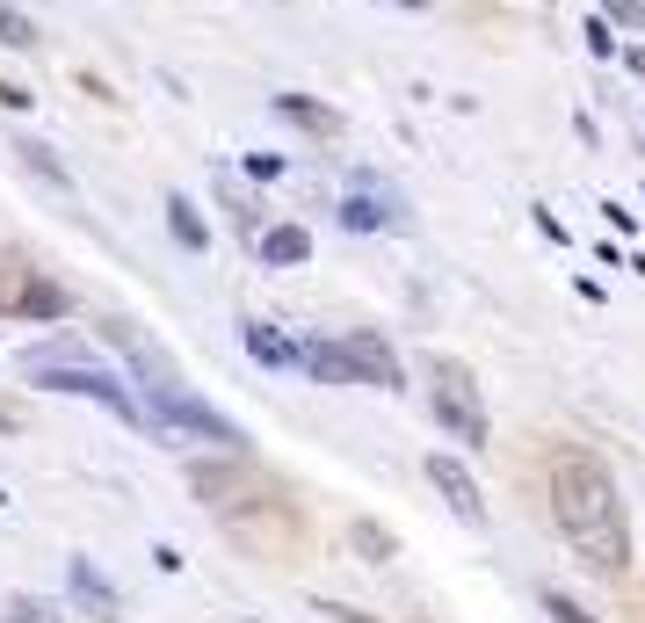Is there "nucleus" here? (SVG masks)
<instances>
[{"mask_svg":"<svg viewBox=\"0 0 645 623\" xmlns=\"http://www.w3.org/2000/svg\"><path fill=\"white\" fill-rule=\"evenodd\" d=\"M551 515H558V537L580 551V566H594L602 580H624V566H631L624 493H616L610 464L594 450H580V442L551 450Z\"/></svg>","mask_w":645,"mask_h":623,"instance_id":"1","label":"nucleus"},{"mask_svg":"<svg viewBox=\"0 0 645 623\" xmlns=\"http://www.w3.org/2000/svg\"><path fill=\"white\" fill-rule=\"evenodd\" d=\"M22 378H30L36 392L95 398V406H109V414H117V420H131V428H153V414L139 406V392H131V384H117L109 370H95L80 341H44V348H30V356H22Z\"/></svg>","mask_w":645,"mask_h":623,"instance_id":"2","label":"nucleus"},{"mask_svg":"<svg viewBox=\"0 0 645 623\" xmlns=\"http://www.w3.org/2000/svg\"><path fill=\"white\" fill-rule=\"evenodd\" d=\"M428 398H436V420L442 428L457 435V442H471V450H479V442H487V406H479V384H471V370L464 363H450V356H436V363H428Z\"/></svg>","mask_w":645,"mask_h":623,"instance_id":"3","label":"nucleus"},{"mask_svg":"<svg viewBox=\"0 0 645 623\" xmlns=\"http://www.w3.org/2000/svg\"><path fill=\"white\" fill-rule=\"evenodd\" d=\"M341 356H349L356 384H378V392H406V370H400V356H392V341H384L378 327H349V334H341Z\"/></svg>","mask_w":645,"mask_h":623,"instance_id":"4","label":"nucleus"},{"mask_svg":"<svg viewBox=\"0 0 645 623\" xmlns=\"http://www.w3.org/2000/svg\"><path fill=\"white\" fill-rule=\"evenodd\" d=\"M341 226H349V232H384V226H400V196L384 189L378 174H356L349 196H341Z\"/></svg>","mask_w":645,"mask_h":623,"instance_id":"5","label":"nucleus"},{"mask_svg":"<svg viewBox=\"0 0 645 623\" xmlns=\"http://www.w3.org/2000/svg\"><path fill=\"white\" fill-rule=\"evenodd\" d=\"M291 370H305L313 384H356L341 341H319V334H297V341H291Z\"/></svg>","mask_w":645,"mask_h":623,"instance_id":"6","label":"nucleus"},{"mask_svg":"<svg viewBox=\"0 0 645 623\" xmlns=\"http://www.w3.org/2000/svg\"><path fill=\"white\" fill-rule=\"evenodd\" d=\"M428 479L442 485V501H450L457 515L471 522V529H479V522H487V501H479V479H471V471L457 464V457H442V450H436V457H428Z\"/></svg>","mask_w":645,"mask_h":623,"instance_id":"7","label":"nucleus"},{"mask_svg":"<svg viewBox=\"0 0 645 623\" xmlns=\"http://www.w3.org/2000/svg\"><path fill=\"white\" fill-rule=\"evenodd\" d=\"M262 261H269V269H297V261H313V232H305V226H269L262 232Z\"/></svg>","mask_w":645,"mask_h":623,"instance_id":"8","label":"nucleus"},{"mask_svg":"<svg viewBox=\"0 0 645 623\" xmlns=\"http://www.w3.org/2000/svg\"><path fill=\"white\" fill-rule=\"evenodd\" d=\"M247 356H254V363H269V370H291V341H283L276 327H262V319H247Z\"/></svg>","mask_w":645,"mask_h":623,"instance_id":"9","label":"nucleus"},{"mask_svg":"<svg viewBox=\"0 0 645 623\" xmlns=\"http://www.w3.org/2000/svg\"><path fill=\"white\" fill-rule=\"evenodd\" d=\"M276 117L305 123V131H319V139H334V131H341V117H334V109H319V102H305V95H276Z\"/></svg>","mask_w":645,"mask_h":623,"instance_id":"10","label":"nucleus"},{"mask_svg":"<svg viewBox=\"0 0 645 623\" xmlns=\"http://www.w3.org/2000/svg\"><path fill=\"white\" fill-rule=\"evenodd\" d=\"M15 160H22V167H30V174H44V182H52L58 196H73V182H66V167H58V160H52V145H36V139H15Z\"/></svg>","mask_w":645,"mask_h":623,"instance_id":"11","label":"nucleus"},{"mask_svg":"<svg viewBox=\"0 0 645 623\" xmlns=\"http://www.w3.org/2000/svg\"><path fill=\"white\" fill-rule=\"evenodd\" d=\"M73 588H80V602L95 609L102 623H117V602H109V588H102V572L88 566V558H73Z\"/></svg>","mask_w":645,"mask_h":623,"instance_id":"12","label":"nucleus"},{"mask_svg":"<svg viewBox=\"0 0 645 623\" xmlns=\"http://www.w3.org/2000/svg\"><path fill=\"white\" fill-rule=\"evenodd\" d=\"M15 312L22 319H66V291H52V283H22Z\"/></svg>","mask_w":645,"mask_h":623,"instance_id":"13","label":"nucleus"},{"mask_svg":"<svg viewBox=\"0 0 645 623\" xmlns=\"http://www.w3.org/2000/svg\"><path fill=\"white\" fill-rule=\"evenodd\" d=\"M167 232H175V240L189 247V254H204V247H210V226H204V218H196L189 204H182V196H175V204H167Z\"/></svg>","mask_w":645,"mask_h":623,"instance_id":"14","label":"nucleus"},{"mask_svg":"<svg viewBox=\"0 0 645 623\" xmlns=\"http://www.w3.org/2000/svg\"><path fill=\"white\" fill-rule=\"evenodd\" d=\"M349 537H356V551H363L370 566H392V551H400V544H392V529H384V522H356Z\"/></svg>","mask_w":645,"mask_h":623,"instance_id":"15","label":"nucleus"},{"mask_svg":"<svg viewBox=\"0 0 645 623\" xmlns=\"http://www.w3.org/2000/svg\"><path fill=\"white\" fill-rule=\"evenodd\" d=\"M0 623H66V616H58L52 602H36V594H15V602H8V616H0Z\"/></svg>","mask_w":645,"mask_h":623,"instance_id":"16","label":"nucleus"},{"mask_svg":"<svg viewBox=\"0 0 645 623\" xmlns=\"http://www.w3.org/2000/svg\"><path fill=\"white\" fill-rule=\"evenodd\" d=\"M544 616H551V623H594L573 594H558V588H544Z\"/></svg>","mask_w":645,"mask_h":623,"instance_id":"17","label":"nucleus"},{"mask_svg":"<svg viewBox=\"0 0 645 623\" xmlns=\"http://www.w3.org/2000/svg\"><path fill=\"white\" fill-rule=\"evenodd\" d=\"M0 44H8V52H30V44H36V30L15 15V8H0Z\"/></svg>","mask_w":645,"mask_h":623,"instance_id":"18","label":"nucleus"},{"mask_svg":"<svg viewBox=\"0 0 645 623\" xmlns=\"http://www.w3.org/2000/svg\"><path fill=\"white\" fill-rule=\"evenodd\" d=\"M588 52H594V58H610V52H616V36H610V22H588Z\"/></svg>","mask_w":645,"mask_h":623,"instance_id":"19","label":"nucleus"},{"mask_svg":"<svg viewBox=\"0 0 645 623\" xmlns=\"http://www.w3.org/2000/svg\"><path fill=\"white\" fill-rule=\"evenodd\" d=\"M610 15L616 22H645V0H610Z\"/></svg>","mask_w":645,"mask_h":623,"instance_id":"20","label":"nucleus"},{"mask_svg":"<svg viewBox=\"0 0 645 623\" xmlns=\"http://www.w3.org/2000/svg\"><path fill=\"white\" fill-rule=\"evenodd\" d=\"M624 66H631V73H645V44H638V52H624Z\"/></svg>","mask_w":645,"mask_h":623,"instance_id":"21","label":"nucleus"},{"mask_svg":"<svg viewBox=\"0 0 645 623\" xmlns=\"http://www.w3.org/2000/svg\"><path fill=\"white\" fill-rule=\"evenodd\" d=\"M400 8H420V0H400Z\"/></svg>","mask_w":645,"mask_h":623,"instance_id":"22","label":"nucleus"},{"mask_svg":"<svg viewBox=\"0 0 645 623\" xmlns=\"http://www.w3.org/2000/svg\"><path fill=\"white\" fill-rule=\"evenodd\" d=\"M0 507H8V493H0Z\"/></svg>","mask_w":645,"mask_h":623,"instance_id":"23","label":"nucleus"}]
</instances>
